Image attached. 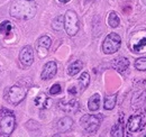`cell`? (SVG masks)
I'll list each match as a JSON object with an SVG mask.
<instances>
[{"label":"cell","instance_id":"cell-13","mask_svg":"<svg viewBox=\"0 0 146 137\" xmlns=\"http://www.w3.org/2000/svg\"><path fill=\"white\" fill-rule=\"evenodd\" d=\"M133 108H142L146 111V86L143 89V91L137 92L133 98Z\"/></svg>","mask_w":146,"mask_h":137},{"label":"cell","instance_id":"cell-19","mask_svg":"<svg viewBox=\"0 0 146 137\" xmlns=\"http://www.w3.org/2000/svg\"><path fill=\"white\" fill-rule=\"evenodd\" d=\"M82 67H83V64H82L81 61H74L73 63H71V64L69 65V68H68V74H69L70 76L76 75V74L82 70Z\"/></svg>","mask_w":146,"mask_h":137},{"label":"cell","instance_id":"cell-21","mask_svg":"<svg viewBox=\"0 0 146 137\" xmlns=\"http://www.w3.org/2000/svg\"><path fill=\"white\" fill-rule=\"evenodd\" d=\"M117 102V94H111V96H107L105 98V103H104V108L106 110H111L115 108Z\"/></svg>","mask_w":146,"mask_h":137},{"label":"cell","instance_id":"cell-14","mask_svg":"<svg viewBox=\"0 0 146 137\" xmlns=\"http://www.w3.org/2000/svg\"><path fill=\"white\" fill-rule=\"evenodd\" d=\"M128 67H129V61H128L127 57L120 56V57H118V59L112 61V68H115L116 71H118L119 73L125 72L128 68Z\"/></svg>","mask_w":146,"mask_h":137},{"label":"cell","instance_id":"cell-17","mask_svg":"<svg viewBox=\"0 0 146 137\" xmlns=\"http://www.w3.org/2000/svg\"><path fill=\"white\" fill-rule=\"evenodd\" d=\"M110 135L113 137H123L124 136V120H123V114L120 116V118L118 120L117 124L113 125V127L111 128V133Z\"/></svg>","mask_w":146,"mask_h":137},{"label":"cell","instance_id":"cell-10","mask_svg":"<svg viewBox=\"0 0 146 137\" xmlns=\"http://www.w3.org/2000/svg\"><path fill=\"white\" fill-rule=\"evenodd\" d=\"M57 72V65L54 61H50L47 62L45 65H44V68L40 73V79L42 80H51Z\"/></svg>","mask_w":146,"mask_h":137},{"label":"cell","instance_id":"cell-5","mask_svg":"<svg viewBox=\"0 0 146 137\" xmlns=\"http://www.w3.org/2000/svg\"><path fill=\"white\" fill-rule=\"evenodd\" d=\"M101 117H98L96 115H84L80 119V125L81 127L89 134L96 133L100 126Z\"/></svg>","mask_w":146,"mask_h":137},{"label":"cell","instance_id":"cell-15","mask_svg":"<svg viewBox=\"0 0 146 137\" xmlns=\"http://www.w3.org/2000/svg\"><path fill=\"white\" fill-rule=\"evenodd\" d=\"M73 125V120L71 117H63L62 119H60L57 121V125H56V128L60 133H65L68 130L71 129Z\"/></svg>","mask_w":146,"mask_h":137},{"label":"cell","instance_id":"cell-6","mask_svg":"<svg viewBox=\"0 0 146 137\" xmlns=\"http://www.w3.org/2000/svg\"><path fill=\"white\" fill-rule=\"evenodd\" d=\"M130 47L134 53L146 52V31L137 32L130 38Z\"/></svg>","mask_w":146,"mask_h":137},{"label":"cell","instance_id":"cell-25","mask_svg":"<svg viewBox=\"0 0 146 137\" xmlns=\"http://www.w3.org/2000/svg\"><path fill=\"white\" fill-rule=\"evenodd\" d=\"M135 68L138 71H146V57H139L135 61Z\"/></svg>","mask_w":146,"mask_h":137},{"label":"cell","instance_id":"cell-9","mask_svg":"<svg viewBox=\"0 0 146 137\" xmlns=\"http://www.w3.org/2000/svg\"><path fill=\"white\" fill-rule=\"evenodd\" d=\"M19 61L24 67H31L34 62V51L31 46H25L19 53Z\"/></svg>","mask_w":146,"mask_h":137},{"label":"cell","instance_id":"cell-8","mask_svg":"<svg viewBox=\"0 0 146 137\" xmlns=\"http://www.w3.org/2000/svg\"><path fill=\"white\" fill-rule=\"evenodd\" d=\"M51 44H52V41H51V38H50L48 36H46V35H44V36H42V37L38 38L37 44H36V51H37L38 56H39L40 59H44V57L47 55L48 49L51 47Z\"/></svg>","mask_w":146,"mask_h":137},{"label":"cell","instance_id":"cell-1","mask_svg":"<svg viewBox=\"0 0 146 137\" xmlns=\"http://www.w3.org/2000/svg\"><path fill=\"white\" fill-rule=\"evenodd\" d=\"M10 16L17 19H31L36 14V5L32 0H15L10 7Z\"/></svg>","mask_w":146,"mask_h":137},{"label":"cell","instance_id":"cell-24","mask_svg":"<svg viewBox=\"0 0 146 137\" xmlns=\"http://www.w3.org/2000/svg\"><path fill=\"white\" fill-rule=\"evenodd\" d=\"M52 27L54 31H61L64 27V17L63 16H57L52 23Z\"/></svg>","mask_w":146,"mask_h":137},{"label":"cell","instance_id":"cell-29","mask_svg":"<svg viewBox=\"0 0 146 137\" xmlns=\"http://www.w3.org/2000/svg\"><path fill=\"white\" fill-rule=\"evenodd\" d=\"M141 1L143 2V5H144V6H146V0H141Z\"/></svg>","mask_w":146,"mask_h":137},{"label":"cell","instance_id":"cell-3","mask_svg":"<svg viewBox=\"0 0 146 137\" xmlns=\"http://www.w3.org/2000/svg\"><path fill=\"white\" fill-rule=\"evenodd\" d=\"M64 28L69 36H75L80 29L79 18L75 11L68 10L64 15Z\"/></svg>","mask_w":146,"mask_h":137},{"label":"cell","instance_id":"cell-26","mask_svg":"<svg viewBox=\"0 0 146 137\" xmlns=\"http://www.w3.org/2000/svg\"><path fill=\"white\" fill-rule=\"evenodd\" d=\"M61 91H62L61 86H60L58 83H56V84H53V86H51V89H50V94H52V96L58 94V93H61Z\"/></svg>","mask_w":146,"mask_h":137},{"label":"cell","instance_id":"cell-28","mask_svg":"<svg viewBox=\"0 0 146 137\" xmlns=\"http://www.w3.org/2000/svg\"><path fill=\"white\" fill-rule=\"evenodd\" d=\"M60 2H62V3H68L69 1H71V0H58Z\"/></svg>","mask_w":146,"mask_h":137},{"label":"cell","instance_id":"cell-2","mask_svg":"<svg viewBox=\"0 0 146 137\" xmlns=\"http://www.w3.org/2000/svg\"><path fill=\"white\" fill-rule=\"evenodd\" d=\"M16 127V118L8 109L0 110V136H10Z\"/></svg>","mask_w":146,"mask_h":137},{"label":"cell","instance_id":"cell-20","mask_svg":"<svg viewBox=\"0 0 146 137\" xmlns=\"http://www.w3.org/2000/svg\"><path fill=\"white\" fill-rule=\"evenodd\" d=\"M90 83V75L88 72H83L79 78V86H80V92L87 89Z\"/></svg>","mask_w":146,"mask_h":137},{"label":"cell","instance_id":"cell-18","mask_svg":"<svg viewBox=\"0 0 146 137\" xmlns=\"http://www.w3.org/2000/svg\"><path fill=\"white\" fill-rule=\"evenodd\" d=\"M100 107V94L99 93H94L92 94L91 98L88 101V108L90 111H97Z\"/></svg>","mask_w":146,"mask_h":137},{"label":"cell","instance_id":"cell-27","mask_svg":"<svg viewBox=\"0 0 146 137\" xmlns=\"http://www.w3.org/2000/svg\"><path fill=\"white\" fill-rule=\"evenodd\" d=\"M68 92H69L70 94H72V96H75V94L78 93V89H76V86H70V88L68 89Z\"/></svg>","mask_w":146,"mask_h":137},{"label":"cell","instance_id":"cell-11","mask_svg":"<svg viewBox=\"0 0 146 137\" xmlns=\"http://www.w3.org/2000/svg\"><path fill=\"white\" fill-rule=\"evenodd\" d=\"M143 126V117L141 115H133L129 117L127 124V129L129 133L138 132Z\"/></svg>","mask_w":146,"mask_h":137},{"label":"cell","instance_id":"cell-23","mask_svg":"<svg viewBox=\"0 0 146 137\" xmlns=\"http://www.w3.org/2000/svg\"><path fill=\"white\" fill-rule=\"evenodd\" d=\"M13 29V24L9 20H5L0 24V34L8 35Z\"/></svg>","mask_w":146,"mask_h":137},{"label":"cell","instance_id":"cell-12","mask_svg":"<svg viewBox=\"0 0 146 137\" xmlns=\"http://www.w3.org/2000/svg\"><path fill=\"white\" fill-rule=\"evenodd\" d=\"M79 106L80 104H79V101L76 99H70V100L63 99L58 102L60 109H62L63 111L69 112V114L70 112H76L79 110Z\"/></svg>","mask_w":146,"mask_h":137},{"label":"cell","instance_id":"cell-4","mask_svg":"<svg viewBox=\"0 0 146 137\" xmlns=\"http://www.w3.org/2000/svg\"><path fill=\"white\" fill-rule=\"evenodd\" d=\"M121 45V38L116 33H110L104 41L102 44V51L105 54H113L120 49Z\"/></svg>","mask_w":146,"mask_h":137},{"label":"cell","instance_id":"cell-7","mask_svg":"<svg viewBox=\"0 0 146 137\" xmlns=\"http://www.w3.org/2000/svg\"><path fill=\"white\" fill-rule=\"evenodd\" d=\"M25 97H26V90L19 86H13L8 90V93H7L8 101L14 106L21 102L25 99Z\"/></svg>","mask_w":146,"mask_h":137},{"label":"cell","instance_id":"cell-22","mask_svg":"<svg viewBox=\"0 0 146 137\" xmlns=\"http://www.w3.org/2000/svg\"><path fill=\"white\" fill-rule=\"evenodd\" d=\"M119 24H120V19L118 17V15L115 11H111L108 16V25L112 28H116L119 26Z\"/></svg>","mask_w":146,"mask_h":137},{"label":"cell","instance_id":"cell-16","mask_svg":"<svg viewBox=\"0 0 146 137\" xmlns=\"http://www.w3.org/2000/svg\"><path fill=\"white\" fill-rule=\"evenodd\" d=\"M51 102H52L51 99L45 93H39L35 98V100H34L35 106L38 107V108H40V109H47L51 106Z\"/></svg>","mask_w":146,"mask_h":137}]
</instances>
